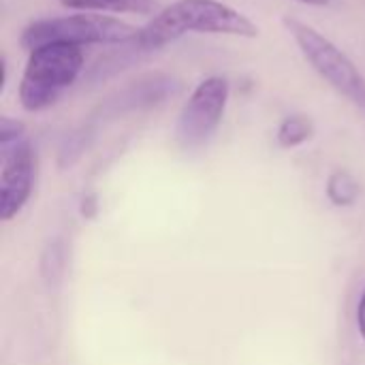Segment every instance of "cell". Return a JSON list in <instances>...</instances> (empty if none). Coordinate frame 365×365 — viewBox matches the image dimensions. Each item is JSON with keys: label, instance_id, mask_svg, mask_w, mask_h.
I'll list each match as a JSON object with an SVG mask.
<instances>
[{"label": "cell", "instance_id": "obj_4", "mask_svg": "<svg viewBox=\"0 0 365 365\" xmlns=\"http://www.w3.org/2000/svg\"><path fill=\"white\" fill-rule=\"evenodd\" d=\"M284 26L295 38L308 64L340 94L365 109V77L355 62L314 26L295 17H284Z\"/></svg>", "mask_w": 365, "mask_h": 365}, {"label": "cell", "instance_id": "obj_9", "mask_svg": "<svg viewBox=\"0 0 365 365\" xmlns=\"http://www.w3.org/2000/svg\"><path fill=\"white\" fill-rule=\"evenodd\" d=\"M327 197L338 207H349L359 199V184L346 171H336L327 180Z\"/></svg>", "mask_w": 365, "mask_h": 365}, {"label": "cell", "instance_id": "obj_3", "mask_svg": "<svg viewBox=\"0 0 365 365\" xmlns=\"http://www.w3.org/2000/svg\"><path fill=\"white\" fill-rule=\"evenodd\" d=\"M139 28L107 15L96 13H77V15H62V17H45L32 21L21 32V47L32 51L43 45L51 43H66V45H115L137 41Z\"/></svg>", "mask_w": 365, "mask_h": 365}, {"label": "cell", "instance_id": "obj_7", "mask_svg": "<svg viewBox=\"0 0 365 365\" xmlns=\"http://www.w3.org/2000/svg\"><path fill=\"white\" fill-rule=\"evenodd\" d=\"M62 6L83 13H133L156 15L154 0H60Z\"/></svg>", "mask_w": 365, "mask_h": 365}, {"label": "cell", "instance_id": "obj_11", "mask_svg": "<svg viewBox=\"0 0 365 365\" xmlns=\"http://www.w3.org/2000/svg\"><path fill=\"white\" fill-rule=\"evenodd\" d=\"M24 124L19 120H13L9 115L0 118V145H11L15 141H21L24 137Z\"/></svg>", "mask_w": 365, "mask_h": 365}, {"label": "cell", "instance_id": "obj_5", "mask_svg": "<svg viewBox=\"0 0 365 365\" xmlns=\"http://www.w3.org/2000/svg\"><path fill=\"white\" fill-rule=\"evenodd\" d=\"M229 103V81L225 77H207L203 79L188 101L184 103L178 124H175V141L184 150H197L205 145L212 135L218 130L225 109Z\"/></svg>", "mask_w": 365, "mask_h": 365}, {"label": "cell", "instance_id": "obj_13", "mask_svg": "<svg viewBox=\"0 0 365 365\" xmlns=\"http://www.w3.org/2000/svg\"><path fill=\"white\" fill-rule=\"evenodd\" d=\"M357 327H359V336L365 342V291L359 299V306H357Z\"/></svg>", "mask_w": 365, "mask_h": 365}, {"label": "cell", "instance_id": "obj_12", "mask_svg": "<svg viewBox=\"0 0 365 365\" xmlns=\"http://www.w3.org/2000/svg\"><path fill=\"white\" fill-rule=\"evenodd\" d=\"M96 212H98V199H96V195H86L81 199V216L83 218H94Z\"/></svg>", "mask_w": 365, "mask_h": 365}, {"label": "cell", "instance_id": "obj_8", "mask_svg": "<svg viewBox=\"0 0 365 365\" xmlns=\"http://www.w3.org/2000/svg\"><path fill=\"white\" fill-rule=\"evenodd\" d=\"M312 135H314V122L308 115H289L278 126L276 139L280 148L291 150L312 139Z\"/></svg>", "mask_w": 365, "mask_h": 365}, {"label": "cell", "instance_id": "obj_6", "mask_svg": "<svg viewBox=\"0 0 365 365\" xmlns=\"http://www.w3.org/2000/svg\"><path fill=\"white\" fill-rule=\"evenodd\" d=\"M2 148L0 169V220H13L28 203L34 186V150L21 139Z\"/></svg>", "mask_w": 365, "mask_h": 365}, {"label": "cell", "instance_id": "obj_14", "mask_svg": "<svg viewBox=\"0 0 365 365\" xmlns=\"http://www.w3.org/2000/svg\"><path fill=\"white\" fill-rule=\"evenodd\" d=\"M297 2H302V4H310V6H325L329 0H297Z\"/></svg>", "mask_w": 365, "mask_h": 365}, {"label": "cell", "instance_id": "obj_1", "mask_svg": "<svg viewBox=\"0 0 365 365\" xmlns=\"http://www.w3.org/2000/svg\"><path fill=\"white\" fill-rule=\"evenodd\" d=\"M188 32L227 34L240 38H257V24L242 11L218 0H175L158 11L143 28H139V49H160Z\"/></svg>", "mask_w": 365, "mask_h": 365}, {"label": "cell", "instance_id": "obj_2", "mask_svg": "<svg viewBox=\"0 0 365 365\" xmlns=\"http://www.w3.org/2000/svg\"><path fill=\"white\" fill-rule=\"evenodd\" d=\"M83 64L86 56L77 45L51 43L32 49L19 81V105L30 113L51 107L79 79Z\"/></svg>", "mask_w": 365, "mask_h": 365}, {"label": "cell", "instance_id": "obj_10", "mask_svg": "<svg viewBox=\"0 0 365 365\" xmlns=\"http://www.w3.org/2000/svg\"><path fill=\"white\" fill-rule=\"evenodd\" d=\"M64 265H66V255H64V246L62 242H51L43 255H41V276L45 278V282H60L62 274H64Z\"/></svg>", "mask_w": 365, "mask_h": 365}]
</instances>
